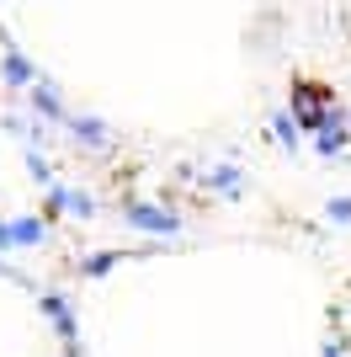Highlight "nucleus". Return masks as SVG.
I'll list each match as a JSON object with an SVG mask.
<instances>
[{
    "mask_svg": "<svg viewBox=\"0 0 351 357\" xmlns=\"http://www.w3.org/2000/svg\"><path fill=\"white\" fill-rule=\"evenodd\" d=\"M224 187V192H240V176H234V171H219V176H213Z\"/></svg>",
    "mask_w": 351,
    "mask_h": 357,
    "instance_id": "7",
    "label": "nucleus"
},
{
    "mask_svg": "<svg viewBox=\"0 0 351 357\" xmlns=\"http://www.w3.org/2000/svg\"><path fill=\"white\" fill-rule=\"evenodd\" d=\"M75 134L86 139V144H107V139H102V128H96V123H75Z\"/></svg>",
    "mask_w": 351,
    "mask_h": 357,
    "instance_id": "5",
    "label": "nucleus"
},
{
    "mask_svg": "<svg viewBox=\"0 0 351 357\" xmlns=\"http://www.w3.org/2000/svg\"><path fill=\"white\" fill-rule=\"evenodd\" d=\"M43 310H48V320L58 326V336H64V342L75 347V320H70V310H64V304H58L54 294H43Z\"/></svg>",
    "mask_w": 351,
    "mask_h": 357,
    "instance_id": "2",
    "label": "nucleus"
},
{
    "mask_svg": "<svg viewBox=\"0 0 351 357\" xmlns=\"http://www.w3.org/2000/svg\"><path fill=\"white\" fill-rule=\"evenodd\" d=\"M330 219H341V224L351 219V197H336V203H330Z\"/></svg>",
    "mask_w": 351,
    "mask_h": 357,
    "instance_id": "6",
    "label": "nucleus"
},
{
    "mask_svg": "<svg viewBox=\"0 0 351 357\" xmlns=\"http://www.w3.org/2000/svg\"><path fill=\"white\" fill-rule=\"evenodd\" d=\"M128 224H139V229H149V235H176V213H160V208H149V203H133Z\"/></svg>",
    "mask_w": 351,
    "mask_h": 357,
    "instance_id": "1",
    "label": "nucleus"
},
{
    "mask_svg": "<svg viewBox=\"0 0 351 357\" xmlns=\"http://www.w3.org/2000/svg\"><path fill=\"white\" fill-rule=\"evenodd\" d=\"M32 240H43V224H38V219L11 224V245H32Z\"/></svg>",
    "mask_w": 351,
    "mask_h": 357,
    "instance_id": "3",
    "label": "nucleus"
},
{
    "mask_svg": "<svg viewBox=\"0 0 351 357\" xmlns=\"http://www.w3.org/2000/svg\"><path fill=\"white\" fill-rule=\"evenodd\" d=\"M325 357H341V352H336V347H325Z\"/></svg>",
    "mask_w": 351,
    "mask_h": 357,
    "instance_id": "8",
    "label": "nucleus"
},
{
    "mask_svg": "<svg viewBox=\"0 0 351 357\" xmlns=\"http://www.w3.org/2000/svg\"><path fill=\"white\" fill-rule=\"evenodd\" d=\"M6 75H11V80H32V70H27L22 54H6Z\"/></svg>",
    "mask_w": 351,
    "mask_h": 357,
    "instance_id": "4",
    "label": "nucleus"
}]
</instances>
